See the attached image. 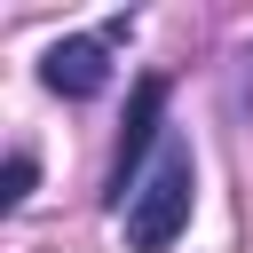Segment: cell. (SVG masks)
<instances>
[{
	"label": "cell",
	"mask_w": 253,
	"mask_h": 253,
	"mask_svg": "<svg viewBox=\"0 0 253 253\" xmlns=\"http://www.w3.org/2000/svg\"><path fill=\"white\" fill-rule=\"evenodd\" d=\"M158 111H166V79H134V103H126V134H119V158H111V213H119V206H126V190L142 182V158H150Z\"/></svg>",
	"instance_id": "2"
},
{
	"label": "cell",
	"mask_w": 253,
	"mask_h": 253,
	"mask_svg": "<svg viewBox=\"0 0 253 253\" xmlns=\"http://www.w3.org/2000/svg\"><path fill=\"white\" fill-rule=\"evenodd\" d=\"M190 190H198V166H190V142H158V158L142 166V182L126 190L119 206V229L134 253H166L182 229H190Z\"/></svg>",
	"instance_id": "1"
},
{
	"label": "cell",
	"mask_w": 253,
	"mask_h": 253,
	"mask_svg": "<svg viewBox=\"0 0 253 253\" xmlns=\"http://www.w3.org/2000/svg\"><path fill=\"white\" fill-rule=\"evenodd\" d=\"M32 182H40V158H32V150H16V158H8V174H0V213H16V206L32 198Z\"/></svg>",
	"instance_id": "4"
},
{
	"label": "cell",
	"mask_w": 253,
	"mask_h": 253,
	"mask_svg": "<svg viewBox=\"0 0 253 253\" xmlns=\"http://www.w3.org/2000/svg\"><path fill=\"white\" fill-rule=\"evenodd\" d=\"M40 79L55 87V95H71V103H87V95H103V79H111V47L103 40H55L47 55H40Z\"/></svg>",
	"instance_id": "3"
}]
</instances>
